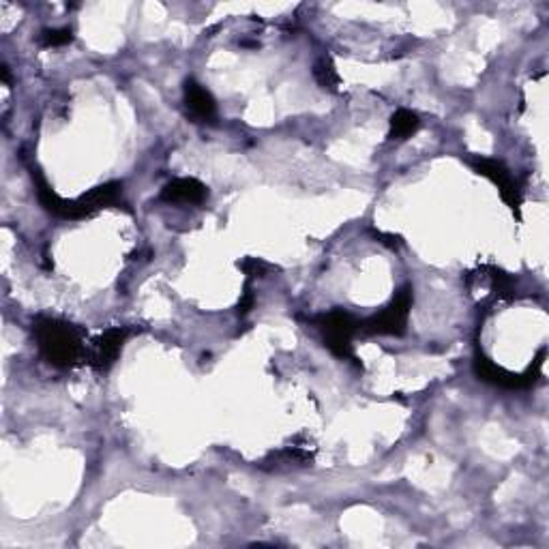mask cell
<instances>
[{"instance_id":"1","label":"cell","mask_w":549,"mask_h":549,"mask_svg":"<svg viewBox=\"0 0 549 549\" xmlns=\"http://www.w3.org/2000/svg\"><path fill=\"white\" fill-rule=\"evenodd\" d=\"M35 339L41 357L54 368H73L82 357V335L69 322L39 318L35 322Z\"/></svg>"},{"instance_id":"2","label":"cell","mask_w":549,"mask_h":549,"mask_svg":"<svg viewBox=\"0 0 549 549\" xmlns=\"http://www.w3.org/2000/svg\"><path fill=\"white\" fill-rule=\"evenodd\" d=\"M311 322H314L316 328L322 333L325 346L335 357L344 358V361H347V358L357 361L352 339H355L357 333H361V322H358L355 316L347 314L344 309H335L328 311V314L316 316Z\"/></svg>"},{"instance_id":"3","label":"cell","mask_w":549,"mask_h":549,"mask_svg":"<svg viewBox=\"0 0 549 549\" xmlns=\"http://www.w3.org/2000/svg\"><path fill=\"white\" fill-rule=\"evenodd\" d=\"M543 358H545V350H541L539 355H536L533 365H530L523 374H513V371L500 368V365L493 363L492 358H487L485 355H481L479 352V355L474 357V374H477L483 382L493 384V387H500V388H509V390L530 388L541 378Z\"/></svg>"},{"instance_id":"4","label":"cell","mask_w":549,"mask_h":549,"mask_svg":"<svg viewBox=\"0 0 549 549\" xmlns=\"http://www.w3.org/2000/svg\"><path fill=\"white\" fill-rule=\"evenodd\" d=\"M414 303V295L410 285H404L398 295H395L393 301L387 309H382L380 314L371 316L369 320L361 322V331L365 335H399L406 333V325H408V316H410Z\"/></svg>"},{"instance_id":"5","label":"cell","mask_w":549,"mask_h":549,"mask_svg":"<svg viewBox=\"0 0 549 549\" xmlns=\"http://www.w3.org/2000/svg\"><path fill=\"white\" fill-rule=\"evenodd\" d=\"M120 198H123V185L120 182H106V185H99L95 189H90L88 193L80 195L76 200H65L63 211H60V219H84L95 215L101 209H109V206L120 204Z\"/></svg>"},{"instance_id":"6","label":"cell","mask_w":549,"mask_h":549,"mask_svg":"<svg viewBox=\"0 0 549 549\" xmlns=\"http://www.w3.org/2000/svg\"><path fill=\"white\" fill-rule=\"evenodd\" d=\"M470 166H472L474 172L490 179L493 185L498 187V192L502 195L506 206H509V209L515 212V217L520 219L522 192H520V185H517V181L513 179V174L504 168V163H500L496 160H487V157H474V160H470Z\"/></svg>"},{"instance_id":"7","label":"cell","mask_w":549,"mask_h":549,"mask_svg":"<svg viewBox=\"0 0 549 549\" xmlns=\"http://www.w3.org/2000/svg\"><path fill=\"white\" fill-rule=\"evenodd\" d=\"M127 328H109L101 335L99 339L95 341L93 346V355H90V365L97 371H108L119 358L120 350H123V344L127 339Z\"/></svg>"},{"instance_id":"8","label":"cell","mask_w":549,"mask_h":549,"mask_svg":"<svg viewBox=\"0 0 549 549\" xmlns=\"http://www.w3.org/2000/svg\"><path fill=\"white\" fill-rule=\"evenodd\" d=\"M185 106L195 123H212L217 119L215 97L195 80L185 82Z\"/></svg>"},{"instance_id":"9","label":"cell","mask_w":549,"mask_h":549,"mask_svg":"<svg viewBox=\"0 0 549 549\" xmlns=\"http://www.w3.org/2000/svg\"><path fill=\"white\" fill-rule=\"evenodd\" d=\"M209 189L195 179H174L161 189V200L168 204H204Z\"/></svg>"},{"instance_id":"10","label":"cell","mask_w":549,"mask_h":549,"mask_svg":"<svg viewBox=\"0 0 549 549\" xmlns=\"http://www.w3.org/2000/svg\"><path fill=\"white\" fill-rule=\"evenodd\" d=\"M420 120L419 116L412 112V109L401 108L390 116V129H388V138L390 140H408L412 138L414 133L419 131Z\"/></svg>"},{"instance_id":"11","label":"cell","mask_w":549,"mask_h":549,"mask_svg":"<svg viewBox=\"0 0 549 549\" xmlns=\"http://www.w3.org/2000/svg\"><path fill=\"white\" fill-rule=\"evenodd\" d=\"M314 78L322 88L333 90V93L337 90V87L341 84L339 73H337V69H335V63L331 60V57H322V58L316 60Z\"/></svg>"},{"instance_id":"12","label":"cell","mask_w":549,"mask_h":549,"mask_svg":"<svg viewBox=\"0 0 549 549\" xmlns=\"http://www.w3.org/2000/svg\"><path fill=\"white\" fill-rule=\"evenodd\" d=\"M487 273H490V277H492V288L500 298H513L515 282L511 274H506L504 271H500V268H496V266L487 268Z\"/></svg>"},{"instance_id":"13","label":"cell","mask_w":549,"mask_h":549,"mask_svg":"<svg viewBox=\"0 0 549 549\" xmlns=\"http://www.w3.org/2000/svg\"><path fill=\"white\" fill-rule=\"evenodd\" d=\"M73 41V33L69 28H46L39 35L41 47H60Z\"/></svg>"},{"instance_id":"14","label":"cell","mask_w":549,"mask_h":549,"mask_svg":"<svg viewBox=\"0 0 549 549\" xmlns=\"http://www.w3.org/2000/svg\"><path fill=\"white\" fill-rule=\"evenodd\" d=\"M239 266L245 271V274H249V277H264L268 271H273L271 264H266V262H262L258 258H245L243 262H239Z\"/></svg>"},{"instance_id":"15","label":"cell","mask_w":549,"mask_h":549,"mask_svg":"<svg viewBox=\"0 0 549 549\" xmlns=\"http://www.w3.org/2000/svg\"><path fill=\"white\" fill-rule=\"evenodd\" d=\"M254 301H255V296H254L252 284L247 282L245 288H243V296H241V303H239V316L249 314V311H252V307H254Z\"/></svg>"},{"instance_id":"16","label":"cell","mask_w":549,"mask_h":549,"mask_svg":"<svg viewBox=\"0 0 549 549\" xmlns=\"http://www.w3.org/2000/svg\"><path fill=\"white\" fill-rule=\"evenodd\" d=\"M0 76H3L5 84H11V76H9V67H7V65L0 67Z\"/></svg>"}]
</instances>
